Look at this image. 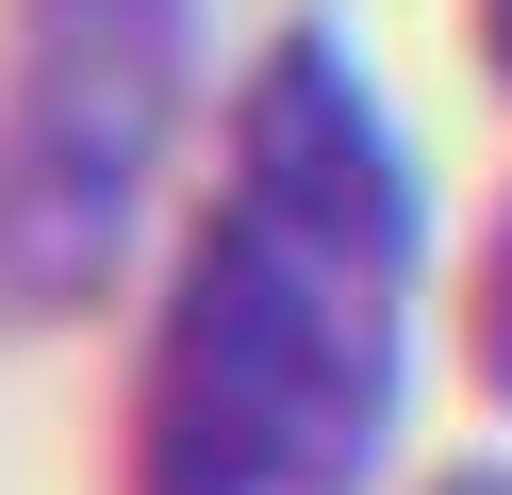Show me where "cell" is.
Here are the masks:
<instances>
[{"label": "cell", "instance_id": "1", "mask_svg": "<svg viewBox=\"0 0 512 495\" xmlns=\"http://www.w3.org/2000/svg\"><path fill=\"white\" fill-rule=\"evenodd\" d=\"M397 297H413L397 132L331 33H281L232 99V182L149 363L133 495H364L397 413Z\"/></svg>", "mask_w": 512, "mask_h": 495}, {"label": "cell", "instance_id": "5", "mask_svg": "<svg viewBox=\"0 0 512 495\" xmlns=\"http://www.w3.org/2000/svg\"><path fill=\"white\" fill-rule=\"evenodd\" d=\"M479 17H496V50H512V0H479Z\"/></svg>", "mask_w": 512, "mask_h": 495}, {"label": "cell", "instance_id": "2", "mask_svg": "<svg viewBox=\"0 0 512 495\" xmlns=\"http://www.w3.org/2000/svg\"><path fill=\"white\" fill-rule=\"evenodd\" d=\"M182 17L199 0H17L0 83V314H67L116 281L182 132Z\"/></svg>", "mask_w": 512, "mask_h": 495}, {"label": "cell", "instance_id": "4", "mask_svg": "<svg viewBox=\"0 0 512 495\" xmlns=\"http://www.w3.org/2000/svg\"><path fill=\"white\" fill-rule=\"evenodd\" d=\"M446 495H512V462H479V479H446Z\"/></svg>", "mask_w": 512, "mask_h": 495}, {"label": "cell", "instance_id": "3", "mask_svg": "<svg viewBox=\"0 0 512 495\" xmlns=\"http://www.w3.org/2000/svg\"><path fill=\"white\" fill-rule=\"evenodd\" d=\"M479 347H496V380H512V231H496V281H479Z\"/></svg>", "mask_w": 512, "mask_h": 495}]
</instances>
